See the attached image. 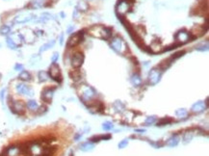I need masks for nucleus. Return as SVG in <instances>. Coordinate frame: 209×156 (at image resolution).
I'll use <instances>...</instances> for the list:
<instances>
[{
	"label": "nucleus",
	"mask_w": 209,
	"mask_h": 156,
	"mask_svg": "<svg viewBox=\"0 0 209 156\" xmlns=\"http://www.w3.org/2000/svg\"><path fill=\"white\" fill-rule=\"evenodd\" d=\"M48 75L51 78H53L54 80L58 81V82H62V75H61V70L59 66L56 63H52V65L49 68V71H48Z\"/></svg>",
	"instance_id": "obj_1"
},
{
	"label": "nucleus",
	"mask_w": 209,
	"mask_h": 156,
	"mask_svg": "<svg viewBox=\"0 0 209 156\" xmlns=\"http://www.w3.org/2000/svg\"><path fill=\"white\" fill-rule=\"evenodd\" d=\"M83 40V31H79L77 33L73 34L69 39H68V41H67V46L68 47H73L77 45L79 42H81Z\"/></svg>",
	"instance_id": "obj_2"
},
{
	"label": "nucleus",
	"mask_w": 209,
	"mask_h": 156,
	"mask_svg": "<svg viewBox=\"0 0 209 156\" xmlns=\"http://www.w3.org/2000/svg\"><path fill=\"white\" fill-rule=\"evenodd\" d=\"M111 46L118 52H124V50L128 49V46H125L121 39H114L111 42Z\"/></svg>",
	"instance_id": "obj_3"
},
{
	"label": "nucleus",
	"mask_w": 209,
	"mask_h": 156,
	"mask_svg": "<svg viewBox=\"0 0 209 156\" xmlns=\"http://www.w3.org/2000/svg\"><path fill=\"white\" fill-rule=\"evenodd\" d=\"M84 61V55L82 53H75L71 58V64L74 68H79Z\"/></svg>",
	"instance_id": "obj_4"
},
{
	"label": "nucleus",
	"mask_w": 209,
	"mask_h": 156,
	"mask_svg": "<svg viewBox=\"0 0 209 156\" xmlns=\"http://www.w3.org/2000/svg\"><path fill=\"white\" fill-rule=\"evenodd\" d=\"M160 77H161V71L155 70V69H153L149 72V81L151 82V84H156L159 81Z\"/></svg>",
	"instance_id": "obj_5"
},
{
	"label": "nucleus",
	"mask_w": 209,
	"mask_h": 156,
	"mask_svg": "<svg viewBox=\"0 0 209 156\" xmlns=\"http://www.w3.org/2000/svg\"><path fill=\"white\" fill-rule=\"evenodd\" d=\"M129 9V4L126 3L124 1H121V0H119V3H118V6H117V12L119 13L120 12V15H122L123 13H125L128 11Z\"/></svg>",
	"instance_id": "obj_6"
},
{
	"label": "nucleus",
	"mask_w": 209,
	"mask_h": 156,
	"mask_svg": "<svg viewBox=\"0 0 209 156\" xmlns=\"http://www.w3.org/2000/svg\"><path fill=\"white\" fill-rule=\"evenodd\" d=\"M53 91H54V88H48V89H45L43 94H42V97L43 98V100H45L47 102H49L51 100V97H52V95H53Z\"/></svg>",
	"instance_id": "obj_7"
},
{
	"label": "nucleus",
	"mask_w": 209,
	"mask_h": 156,
	"mask_svg": "<svg viewBox=\"0 0 209 156\" xmlns=\"http://www.w3.org/2000/svg\"><path fill=\"white\" fill-rule=\"evenodd\" d=\"M171 60L169 58V59H167V60H164L163 62H161V63L159 64L158 68H160L162 70H166V69H168L169 66H171Z\"/></svg>",
	"instance_id": "obj_8"
},
{
	"label": "nucleus",
	"mask_w": 209,
	"mask_h": 156,
	"mask_svg": "<svg viewBox=\"0 0 209 156\" xmlns=\"http://www.w3.org/2000/svg\"><path fill=\"white\" fill-rule=\"evenodd\" d=\"M18 77L20 78L21 80H25V81H27V80H30L31 75H30V73L28 72V71H26V70H22L20 73H19V76H18Z\"/></svg>",
	"instance_id": "obj_9"
},
{
	"label": "nucleus",
	"mask_w": 209,
	"mask_h": 156,
	"mask_svg": "<svg viewBox=\"0 0 209 156\" xmlns=\"http://www.w3.org/2000/svg\"><path fill=\"white\" fill-rule=\"evenodd\" d=\"M11 32V27L9 25H2L0 28V34L1 35H8Z\"/></svg>",
	"instance_id": "obj_10"
},
{
	"label": "nucleus",
	"mask_w": 209,
	"mask_h": 156,
	"mask_svg": "<svg viewBox=\"0 0 209 156\" xmlns=\"http://www.w3.org/2000/svg\"><path fill=\"white\" fill-rule=\"evenodd\" d=\"M171 121H172V119H171V118H164V119H161L158 122H157V125L161 126V125H164V124L170 123V122H171Z\"/></svg>",
	"instance_id": "obj_11"
},
{
	"label": "nucleus",
	"mask_w": 209,
	"mask_h": 156,
	"mask_svg": "<svg viewBox=\"0 0 209 156\" xmlns=\"http://www.w3.org/2000/svg\"><path fill=\"white\" fill-rule=\"evenodd\" d=\"M7 44L9 45V47H10V48H12V49H17V44L15 42V41H14L13 39L8 38V39H7Z\"/></svg>",
	"instance_id": "obj_12"
},
{
	"label": "nucleus",
	"mask_w": 209,
	"mask_h": 156,
	"mask_svg": "<svg viewBox=\"0 0 209 156\" xmlns=\"http://www.w3.org/2000/svg\"><path fill=\"white\" fill-rule=\"evenodd\" d=\"M55 43V41H52L51 42H48V43H45V44H43L42 46V48L40 49V51L41 52H43V51H45V50H47L48 48H50L51 46H53Z\"/></svg>",
	"instance_id": "obj_13"
},
{
	"label": "nucleus",
	"mask_w": 209,
	"mask_h": 156,
	"mask_svg": "<svg viewBox=\"0 0 209 156\" xmlns=\"http://www.w3.org/2000/svg\"><path fill=\"white\" fill-rule=\"evenodd\" d=\"M48 76H49L48 73L45 72V71H40V72H39V78H40L42 81H45V80H47Z\"/></svg>",
	"instance_id": "obj_14"
},
{
	"label": "nucleus",
	"mask_w": 209,
	"mask_h": 156,
	"mask_svg": "<svg viewBox=\"0 0 209 156\" xmlns=\"http://www.w3.org/2000/svg\"><path fill=\"white\" fill-rule=\"evenodd\" d=\"M185 53V50H182V51H178V52H176V53H175L172 56H171L170 59H171V61L172 60H176V59H177V58H179V57H181L183 54Z\"/></svg>",
	"instance_id": "obj_15"
},
{
	"label": "nucleus",
	"mask_w": 209,
	"mask_h": 156,
	"mask_svg": "<svg viewBox=\"0 0 209 156\" xmlns=\"http://www.w3.org/2000/svg\"><path fill=\"white\" fill-rule=\"evenodd\" d=\"M28 106L30 107V108H37V103L35 102V101H29L28 102Z\"/></svg>",
	"instance_id": "obj_16"
},
{
	"label": "nucleus",
	"mask_w": 209,
	"mask_h": 156,
	"mask_svg": "<svg viewBox=\"0 0 209 156\" xmlns=\"http://www.w3.org/2000/svg\"><path fill=\"white\" fill-rule=\"evenodd\" d=\"M58 58H59L58 53H54L53 54V56H52V62H53V63H56L57 60H58Z\"/></svg>",
	"instance_id": "obj_17"
},
{
	"label": "nucleus",
	"mask_w": 209,
	"mask_h": 156,
	"mask_svg": "<svg viewBox=\"0 0 209 156\" xmlns=\"http://www.w3.org/2000/svg\"><path fill=\"white\" fill-rule=\"evenodd\" d=\"M15 69L16 70H22V66L21 65H17V66H15Z\"/></svg>",
	"instance_id": "obj_18"
}]
</instances>
